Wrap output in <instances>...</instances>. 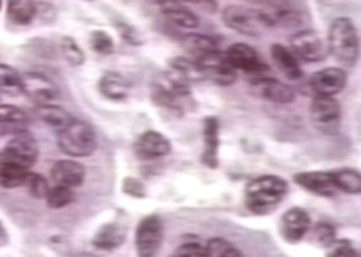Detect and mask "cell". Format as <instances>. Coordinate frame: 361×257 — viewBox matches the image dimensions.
I'll list each match as a JSON object with an SVG mask.
<instances>
[{
  "mask_svg": "<svg viewBox=\"0 0 361 257\" xmlns=\"http://www.w3.org/2000/svg\"><path fill=\"white\" fill-rule=\"evenodd\" d=\"M327 48L342 69L356 66L360 58V37L350 18L338 17L331 23L329 27Z\"/></svg>",
  "mask_w": 361,
  "mask_h": 257,
  "instance_id": "obj_1",
  "label": "cell"
},
{
  "mask_svg": "<svg viewBox=\"0 0 361 257\" xmlns=\"http://www.w3.org/2000/svg\"><path fill=\"white\" fill-rule=\"evenodd\" d=\"M288 182L276 175H262L245 187V206L255 215H269L288 194Z\"/></svg>",
  "mask_w": 361,
  "mask_h": 257,
  "instance_id": "obj_2",
  "label": "cell"
},
{
  "mask_svg": "<svg viewBox=\"0 0 361 257\" xmlns=\"http://www.w3.org/2000/svg\"><path fill=\"white\" fill-rule=\"evenodd\" d=\"M58 146L73 158L90 156L97 148V137L88 122L74 118L58 132Z\"/></svg>",
  "mask_w": 361,
  "mask_h": 257,
  "instance_id": "obj_3",
  "label": "cell"
},
{
  "mask_svg": "<svg viewBox=\"0 0 361 257\" xmlns=\"http://www.w3.org/2000/svg\"><path fill=\"white\" fill-rule=\"evenodd\" d=\"M222 23L231 30L248 36L257 37L270 30L260 10H253L243 6H226L222 10Z\"/></svg>",
  "mask_w": 361,
  "mask_h": 257,
  "instance_id": "obj_4",
  "label": "cell"
},
{
  "mask_svg": "<svg viewBox=\"0 0 361 257\" xmlns=\"http://www.w3.org/2000/svg\"><path fill=\"white\" fill-rule=\"evenodd\" d=\"M164 227L158 215L145 216L135 229V252L138 257H157L163 244Z\"/></svg>",
  "mask_w": 361,
  "mask_h": 257,
  "instance_id": "obj_5",
  "label": "cell"
},
{
  "mask_svg": "<svg viewBox=\"0 0 361 257\" xmlns=\"http://www.w3.org/2000/svg\"><path fill=\"white\" fill-rule=\"evenodd\" d=\"M225 56L234 70L243 71L250 80L266 75L269 71L267 63L262 59L259 52L245 43L230 46L226 49Z\"/></svg>",
  "mask_w": 361,
  "mask_h": 257,
  "instance_id": "obj_6",
  "label": "cell"
},
{
  "mask_svg": "<svg viewBox=\"0 0 361 257\" xmlns=\"http://www.w3.org/2000/svg\"><path fill=\"white\" fill-rule=\"evenodd\" d=\"M310 115L316 129L323 134L333 136L341 126V106L333 96H319L311 101Z\"/></svg>",
  "mask_w": 361,
  "mask_h": 257,
  "instance_id": "obj_7",
  "label": "cell"
},
{
  "mask_svg": "<svg viewBox=\"0 0 361 257\" xmlns=\"http://www.w3.org/2000/svg\"><path fill=\"white\" fill-rule=\"evenodd\" d=\"M290 49L298 59L308 63L322 62L329 54L327 44L311 29L294 33L290 37Z\"/></svg>",
  "mask_w": 361,
  "mask_h": 257,
  "instance_id": "obj_8",
  "label": "cell"
},
{
  "mask_svg": "<svg viewBox=\"0 0 361 257\" xmlns=\"http://www.w3.org/2000/svg\"><path fill=\"white\" fill-rule=\"evenodd\" d=\"M311 230V216L301 207L286 211L279 222V233L289 244H297Z\"/></svg>",
  "mask_w": 361,
  "mask_h": 257,
  "instance_id": "obj_9",
  "label": "cell"
},
{
  "mask_svg": "<svg viewBox=\"0 0 361 257\" xmlns=\"http://www.w3.org/2000/svg\"><path fill=\"white\" fill-rule=\"evenodd\" d=\"M250 85L256 94L271 103L290 104L295 100V92L290 85L269 75L250 80Z\"/></svg>",
  "mask_w": 361,
  "mask_h": 257,
  "instance_id": "obj_10",
  "label": "cell"
},
{
  "mask_svg": "<svg viewBox=\"0 0 361 257\" xmlns=\"http://www.w3.org/2000/svg\"><path fill=\"white\" fill-rule=\"evenodd\" d=\"M23 94L32 99L36 106L52 103L58 97V88L52 80L42 73L23 74Z\"/></svg>",
  "mask_w": 361,
  "mask_h": 257,
  "instance_id": "obj_11",
  "label": "cell"
},
{
  "mask_svg": "<svg viewBox=\"0 0 361 257\" xmlns=\"http://www.w3.org/2000/svg\"><path fill=\"white\" fill-rule=\"evenodd\" d=\"M348 75L342 68H326L316 71L310 78L311 89L319 96H336L346 87Z\"/></svg>",
  "mask_w": 361,
  "mask_h": 257,
  "instance_id": "obj_12",
  "label": "cell"
},
{
  "mask_svg": "<svg viewBox=\"0 0 361 257\" xmlns=\"http://www.w3.org/2000/svg\"><path fill=\"white\" fill-rule=\"evenodd\" d=\"M4 151L29 170L39 158L37 141L26 129L14 133L7 142Z\"/></svg>",
  "mask_w": 361,
  "mask_h": 257,
  "instance_id": "obj_13",
  "label": "cell"
},
{
  "mask_svg": "<svg viewBox=\"0 0 361 257\" xmlns=\"http://www.w3.org/2000/svg\"><path fill=\"white\" fill-rule=\"evenodd\" d=\"M135 155L142 161L164 158L171 152V144L166 136L155 130L144 132L135 144Z\"/></svg>",
  "mask_w": 361,
  "mask_h": 257,
  "instance_id": "obj_14",
  "label": "cell"
},
{
  "mask_svg": "<svg viewBox=\"0 0 361 257\" xmlns=\"http://www.w3.org/2000/svg\"><path fill=\"white\" fill-rule=\"evenodd\" d=\"M294 181L305 190L322 197H333L338 189L333 171H305L294 177Z\"/></svg>",
  "mask_w": 361,
  "mask_h": 257,
  "instance_id": "obj_15",
  "label": "cell"
},
{
  "mask_svg": "<svg viewBox=\"0 0 361 257\" xmlns=\"http://www.w3.org/2000/svg\"><path fill=\"white\" fill-rule=\"evenodd\" d=\"M51 178L54 185L74 189L82 185L85 180V168L82 164L74 161H58L51 168Z\"/></svg>",
  "mask_w": 361,
  "mask_h": 257,
  "instance_id": "obj_16",
  "label": "cell"
},
{
  "mask_svg": "<svg viewBox=\"0 0 361 257\" xmlns=\"http://www.w3.org/2000/svg\"><path fill=\"white\" fill-rule=\"evenodd\" d=\"M204 149L202 162L209 168L219 164V120L218 118L207 117L203 125Z\"/></svg>",
  "mask_w": 361,
  "mask_h": 257,
  "instance_id": "obj_17",
  "label": "cell"
},
{
  "mask_svg": "<svg viewBox=\"0 0 361 257\" xmlns=\"http://www.w3.org/2000/svg\"><path fill=\"white\" fill-rule=\"evenodd\" d=\"M29 171V168L16 161L4 149L0 151V187L4 189L23 187Z\"/></svg>",
  "mask_w": 361,
  "mask_h": 257,
  "instance_id": "obj_18",
  "label": "cell"
},
{
  "mask_svg": "<svg viewBox=\"0 0 361 257\" xmlns=\"http://www.w3.org/2000/svg\"><path fill=\"white\" fill-rule=\"evenodd\" d=\"M270 54L271 59L278 68V70L281 71L288 80L297 81L302 77L304 73L301 69L300 61L290 48L275 43L271 46Z\"/></svg>",
  "mask_w": 361,
  "mask_h": 257,
  "instance_id": "obj_19",
  "label": "cell"
},
{
  "mask_svg": "<svg viewBox=\"0 0 361 257\" xmlns=\"http://www.w3.org/2000/svg\"><path fill=\"white\" fill-rule=\"evenodd\" d=\"M159 7L173 24L182 29H196L200 25L199 17L185 7L180 0H159Z\"/></svg>",
  "mask_w": 361,
  "mask_h": 257,
  "instance_id": "obj_20",
  "label": "cell"
},
{
  "mask_svg": "<svg viewBox=\"0 0 361 257\" xmlns=\"http://www.w3.org/2000/svg\"><path fill=\"white\" fill-rule=\"evenodd\" d=\"M270 29L274 27H294L300 24V17L293 7L285 3H270L260 10Z\"/></svg>",
  "mask_w": 361,
  "mask_h": 257,
  "instance_id": "obj_21",
  "label": "cell"
},
{
  "mask_svg": "<svg viewBox=\"0 0 361 257\" xmlns=\"http://www.w3.org/2000/svg\"><path fill=\"white\" fill-rule=\"evenodd\" d=\"M29 120V114L21 107L0 104V134H14L17 132L25 130Z\"/></svg>",
  "mask_w": 361,
  "mask_h": 257,
  "instance_id": "obj_22",
  "label": "cell"
},
{
  "mask_svg": "<svg viewBox=\"0 0 361 257\" xmlns=\"http://www.w3.org/2000/svg\"><path fill=\"white\" fill-rule=\"evenodd\" d=\"M129 81L119 73L107 71L99 81V91L110 100H122L129 94Z\"/></svg>",
  "mask_w": 361,
  "mask_h": 257,
  "instance_id": "obj_23",
  "label": "cell"
},
{
  "mask_svg": "<svg viewBox=\"0 0 361 257\" xmlns=\"http://www.w3.org/2000/svg\"><path fill=\"white\" fill-rule=\"evenodd\" d=\"M126 239V230L119 223L104 225L93 237V246L100 251L118 249Z\"/></svg>",
  "mask_w": 361,
  "mask_h": 257,
  "instance_id": "obj_24",
  "label": "cell"
},
{
  "mask_svg": "<svg viewBox=\"0 0 361 257\" xmlns=\"http://www.w3.org/2000/svg\"><path fill=\"white\" fill-rule=\"evenodd\" d=\"M37 14V4L35 0H8L7 17L16 25H29Z\"/></svg>",
  "mask_w": 361,
  "mask_h": 257,
  "instance_id": "obj_25",
  "label": "cell"
},
{
  "mask_svg": "<svg viewBox=\"0 0 361 257\" xmlns=\"http://www.w3.org/2000/svg\"><path fill=\"white\" fill-rule=\"evenodd\" d=\"M183 47L192 54L193 61H199L212 52L219 51V46H218L216 40H214L209 36L200 35V33L186 35L183 37Z\"/></svg>",
  "mask_w": 361,
  "mask_h": 257,
  "instance_id": "obj_26",
  "label": "cell"
},
{
  "mask_svg": "<svg viewBox=\"0 0 361 257\" xmlns=\"http://www.w3.org/2000/svg\"><path fill=\"white\" fill-rule=\"evenodd\" d=\"M36 115L58 132L74 119L63 107H59L54 103L36 106Z\"/></svg>",
  "mask_w": 361,
  "mask_h": 257,
  "instance_id": "obj_27",
  "label": "cell"
},
{
  "mask_svg": "<svg viewBox=\"0 0 361 257\" xmlns=\"http://www.w3.org/2000/svg\"><path fill=\"white\" fill-rule=\"evenodd\" d=\"M170 68L171 73L177 74L182 80H185L186 82H199L205 80L204 71L199 66V63L193 59L189 58H183V56H177L174 59H171L170 62Z\"/></svg>",
  "mask_w": 361,
  "mask_h": 257,
  "instance_id": "obj_28",
  "label": "cell"
},
{
  "mask_svg": "<svg viewBox=\"0 0 361 257\" xmlns=\"http://www.w3.org/2000/svg\"><path fill=\"white\" fill-rule=\"evenodd\" d=\"M0 92L8 96L23 94V74L11 66L0 63Z\"/></svg>",
  "mask_w": 361,
  "mask_h": 257,
  "instance_id": "obj_29",
  "label": "cell"
},
{
  "mask_svg": "<svg viewBox=\"0 0 361 257\" xmlns=\"http://www.w3.org/2000/svg\"><path fill=\"white\" fill-rule=\"evenodd\" d=\"M337 189L349 194H360L361 173L352 168H341L333 171Z\"/></svg>",
  "mask_w": 361,
  "mask_h": 257,
  "instance_id": "obj_30",
  "label": "cell"
},
{
  "mask_svg": "<svg viewBox=\"0 0 361 257\" xmlns=\"http://www.w3.org/2000/svg\"><path fill=\"white\" fill-rule=\"evenodd\" d=\"M311 232V242L319 248H330L337 241V233L334 226L326 222H320L312 227Z\"/></svg>",
  "mask_w": 361,
  "mask_h": 257,
  "instance_id": "obj_31",
  "label": "cell"
},
{
  "mask_svg": "<svg viewBox=\"0 0 361 257\" xmlns=\"http://www.w3.org/2000/svg\"><path fill=\"white\" fill-rule=\"evenodd\" d=\"M45 201L49 208H54V210L65 208L74 201V192L70 187L54 185L49 189L45 197Z\"/></svg>",
  "mask_w": 361,
  "mask_h": 257,
  "instance_id": "obj_32",
  "label": "cell"
},
{
  "mask_svg": "<svg viewBox=\"0 0 361 257\" xmlns=\"http://www.w3.org/2000/svg\"><path fill=\"white\" fill-rule=\"evenodd\" d=\"M208 257H244L241 251L225 238L215 237L207 242Z\"/></svg>",
  "mask_w": 361,
  "mask_h": 257,
  "instance_id": "obj_33",
  "label": "cell"
},
{
  "mask_svg": "<svg viewBox=\"0 0 361 257\" xmlns=\"http://www.w3.org/2000/svg\"><path fill=\"white\" fill-rule=\"evenodd\" d=\"M23 187L27 189V192L35 199H44V200L49 189H51L44 177L37 174V173H33V171L27 173V175L25 178V182H23Z\"/></svg>",
  "mask_w": 361,
  "mask_h": 257,
  "instance_id": "obj_34",
  "label": "cell"
},
{
  "mask_svg": "<svg viewBox=\"0 0 361 257\" xmlns=\"http://www.w3.org/2000/svg\"><path fill=\"white\" fill-rule=\"evenodd\" d=\"M90 48L99 55H110L115 48L113 37L102 29L93 30L90 33Z\"/></svg>",
  "mask_w": 361,
  "mask_h": 257,
  "instance_id": "obj_35",
  "label": "cell"
},
{
  "mask_svg": "<svg viewBox=\"0 0 361 257\" xmlns=\"http://www.w3.org/2000/svg\"><path fill=\"white\" fill-rule=\"evenodd\" d=\"M61 48H62L63 56L66 58V61L70 65L81 66L85 62V55L74 39L63 37L61 42Z\"/></svg>",
  "mask_w": 361,
  "mask_h": 257,
  "instance_id": "obj_36",
  "label": "cell"
},
{
  "mask_svg": "<svg viewBox=\"0 0 361 257\" xmlns=\"http://www.w3.org/2000/svg\"><path fill=\"white\" fill-rule=\"evenodd\" d=\"M170 257H208L207 244L204 245L199 241L183 242L178 248H176Z\"/></svg>",
  "mask_w": 361,
  "mask_h": 257,
  "instance_id": "obj_37",
  "label": "cell"
},
{
  "mask_svg": "<svg viewBox=\"0 0 361 257\" xmlns=\"http://www.w3.org/2000/svg\"><path fill=\"white\" fill-rule=\"evenodd\" d=\"M326 257H359L349 239H337L330 248H327Z\"/></svg>",
  "mask_w": 361,
  "mask_h": 257,
  "instance_id": "obj_38",
  "label": "cell"
},
{
  "mask_svg": "<svg viewBox=\"0 0 361 257\" xmlns=\"http://www.w3.org/2000/svg\"><path fill=\"white\" fill-rule=\"evenodd\" d=\"M125 190L129 193V194H133V196H144V187L140 181H137L135 178H129L126 180L125 182Z\"/></svg>",
  "mask_w": 361,
  "mask_h": 257,
  "instance_id": "obj_39",
  "label": "cell"
},
{
  "mask_svg": "<svg viewBox=\"0 0 361 257\" xmlns=\"http://www.w3.org/2000/svg\"><path fill=\"white\" fill-rule=\"evenodd\" d=\"M182 1H189V3H195V4H200L205 7L207 10H211V11H215L216 8V0H182Z\"/></svg>",
  "mask_w": 361,
  "mask_h": 257,
  "instance_id": "obj_40",
  "label": "cell"
},
{
  "mask_svg": "<svg viewBox=\"0 0 361 257\" xmlns=\"http://www.w3.org/2000/svg\"><path fill=\"white\" fill-rule=\"evenodd\" d=\"M7 244H8V233H7L4 225L0 220V248L6 246Z\"/></svg>",
  "mask_w": 361,
  "mask_h": 257,
  "instance_id": "obj_41",
  "label": "cell"
},
{
  "mask_svg": "<svg viewBox=\"0 0 361 257\" xmlns=\"http://www.w3.org/2000/svg\"><path fill=\"white\" fill-rule=\"evenodd\" d=\"M247 1H252V3H260L262 0H247Z\"/></svg>",
  "mask_w": 361,
  "mask_h": 257,
  "instance_id": "obj_42",
  "label": "cell"
},
{
  "mask_svg": "<svg viewBox=\"0 0 361 257\" xmlns=\"http://www.w3.org/2000/svg\"><path fill=\"white\" fill-rule=\"evenodd\" d=\"M1 4H3V0H0V8H1Z\"/></svg>",
  "mask_w": 361,
  "mask_h": 257,
  "instance_id": "obj_43",
  "label": "cell"
},
{
  "mask_svg": "<svg viewBox=\"0 0 361 257\" xmlns=\"http://www.w3.org/2000/svg\"><path fill=\"white\" fill-rule=\"evenodd\" d=\"M87 1H93V0H87Z\"/></svg>",
  "mask_w": 361,
  "mask_h": 257,
  "instance_id": "obj_44",
  "label": "cell"
}]
</instances>
